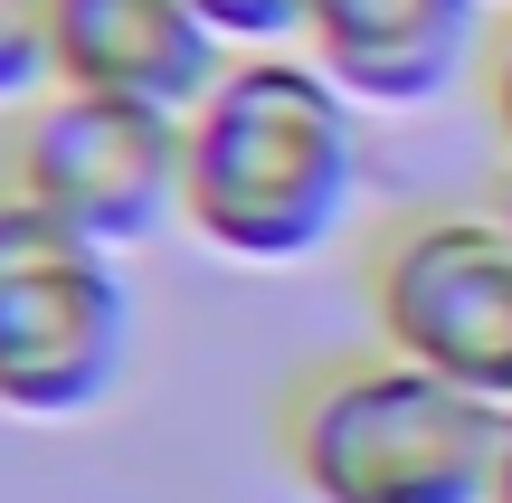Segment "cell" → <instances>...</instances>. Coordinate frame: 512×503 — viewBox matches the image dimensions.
I'll return each instance as SVG.
<instances>
[{
  "label": "cell",
  "instance_id": "6da1fadb",
  "mask_svg": "<svg viewBox=\"0 0 512 503\" xmlns=\"http://www.w3.org/2000/svg\"><path fill=\"white\" fill-rule=\"evenodd\" d=\"M190 200L181 228L228 266H313L361 219V105L304 48L228 57V76L181 114Z\"/></svg>",
  "mask_w": 512,
  "mask_h": 503
},
{
  "label": "cell",
  "instance_id": "ba28073f",
  "mask_svg": "<svg viewBox=\"0 0 512 503\" xmlns=\"http://www.w3.org/2000/svg\"><path fill=\"white\" fill-rule=\"evenodd\" d=\"M57 86V0H0V114H29Z\"/></svg>",
  "mask_w": 512,
  "mask_h": 503
},
{
  "label": "cell",
  "instance_id": "277c9868",
  "mask_svg": "<svg viewBox=\"0 0 512 503\" xmlns=\"http://www.w3.org/2000/svg\"><path fill=\"white\" fill-rule=\"evenodd\" d=\"M380 352L512 409V228L503 209H408L361 257Z\"/></svg>",
  "mask_w": 512,
  "mask_h": 503
},
{
  "label": "cell",
  "instance_id": "52a82bcc",
  "mask_svg": "<svg viewBox=\"0 0 512 503\" xmlns=\"http://www.w3.org/2000/svg\"><path fill=\"white\" fill-rule=\"evenodd\" d=\"M228 38L190 0H57V86L190 114L228 76Z\"/></svg>",
  "mask_w": 512,
  "mask_h": 503
},
{
  "label": "cell",
  "instance_id": "8992f818",
  "mask_svg": "<svg viewBox=\"0 0 512 503\" xmlns=\"http://www.w3.org/2000/svg\"><path fill=\"white\" fill-rule=\"evenodd\" d=\"M494 0H304V57L361 114H427L484 76Z\"/></svg>",
  "mask_w": 512,
  "mask_h": 503
},
{
  "label": "cell",
  "instance_id": "9c48e42d",
  "mask_svg": "<svg viewBox=\"0 0 512 503\" xmlns=\"http://www.w3.org/2000/svg\"><path fill=\"white\" fill-rule=\"evenodd\" d=\"M190 10H200L238 57H256V48H304V0H190Z\"/></svg>",
  "mask_w": 512,
  "mask_h": 503
},
{
  "label": "cell",
  "instance_id": "7a4b0ae2",
  "mask_svg": "<svg viewBox=\"0 0 512 503\" xmlns=\"http://www.w3.org/2000/svg\"><path fill=\"white\" fill-rule=\"evenodd\" d=\"M275 456L304 503H494L503 409L399 352H351L285 390Z\"/></svg>",
  "mask_w": 512,
  "mask_h": 503
},
{
  "label": "cell",
  "instance_id": "8fae6325",
  "mask_svg": "<svg viewBox=\"0 0 512 503\" xmlns=\"http://www.w3.org/2000/svg\"><path fill=\"white\" fill-rule=\"evenodd\" d=\"M494 503H512V409H503V456H494Z\"/></svg>",
  "mask_w": 512,
  "mask_h": 503
},
{
  "label": "cell",
  "instance_id": "30bf717a",
  "mask_svg": "<svg viewBox=\"0 0 512 503\" xmlns=\"http://www.w3.org/2000/svg\"><path fill=\"white\" fill-rule=\"evenodd\" d=\"M475 86H484V124H494V143L512 152V19L494 29V48H484V76H475Z\"/></svg>",
  "mask_w": 512,
  "mask_h": 503
},
{
  "label": "cell",
  "instance_id": "7c38bea8",
  "mask_svg": "<svg viewBox=\"0 0 512 503\" xmlns=\"http://www.w3.org/2000/svg\"><path fill=\"white\" fill-rule=\"evenodd\" d=\"M494 209H503V228H512V190H503V200H494Z\"/></svg>",
  "mask_w": 512,
  "mask_h": 503
},
{
  "label": "cell",
  "instance_id": "5b68a950",
  "mask_svg": "<svg viewBox=\"0 0 512 503\" xmlns=\"http://www.w3.org/2000/svg\"><path fill=\"white\" fill-rule=\"evenodd\" d=\"M0 181H10L19 200H38L57 228L133 257V247L181 228L190 133H181V114H162V105H114V95L48 86L10 124V171H0Z\"/></svg>",
  "mask_w": 512,
  "mask_h": 503
},
{
  "label": "cell",
  "instance_id": "3957f363",
  "mask_svg": "<svg viewBox=\"0 0 512 503\" xmlns=\"http://www.w3.org/2000/svg\"><path fill=\"white\" fill-rule=\"evenodd\" d=\"M133 371L124 257L0 181V418L67 428L95 418Z\"/></svg>",
  "mask_w": 512,
  "mask_h": 503
}]
</instances>
